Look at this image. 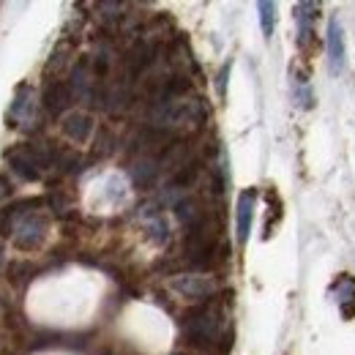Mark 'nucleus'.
Wrapping results in <instances>:
<instances>
[{"instance_id":"18","label":"nucleus","mask_w":355,"mask_h":355,"mask_svg":"<svg viewBox=\"0 0 355 355\" xmlns=\"http://www.w3.org/2000/svg\"><path fill=\"white\" fill-rule=\"evenodd\" d=\"M257 11H260V28H263V36L270 39L273 31H276V6L268 3V0H263V3L257 6Z\"/></svg>"},{"instance_id":"17","label":"nucleus","mask_w":355,"mask_h":355,"mask_svg":"<svg viewBox=\"0 0 355 355\" xmlns=\"http://www.w3.org/2000/svg\"><path fill=\"white\" fill-rule=\"evenodd\" d=\"M293 11H295V22H298V28H311V22L320 17V3L304 0V3H298Z\"/></svg>"},{"instance_id":"16","label":"nucleus","mask_w":355,"mask_h":355,"mask_svg":"<svg viewBox=\"0 0 355 355\" xmlns=\"http://www.w3.org/2000/svg\"><path fill=\"white\" fill-rule=\"evenodd\" d=\"M298 52L304 55V58H311V55H317V49H320V39H317V33H314V28H298Z\"/></svg>"},{"instance_id":"1","label":"nucleus","mask_w":355,"mask_h":355,"mask_svg":"<svg viewBox=\"0 0 355 355\" xmlns=\"http://www.w3.org/2000/svg\"><path fill=\"white\" fill-rule=\"evenodd\" d=\"M183 331H186L189 347L214 350L216 345H222V339L227 336V331H224L222 304H219L216 298H211V301H205L202 306H194V309L186 314Z\"/></svg>"},{"instance_id":"21","label":"nucleus","mask_w":355,"mask_h":355,"mask_svg":"<svg viewBox=\"0 0 355 355\" xmlns=\"http://www.w3.org/2000/svg\"><path fill=\"white\" fill-rule=\"evenodd\" d=\"M227 74H230V63H227L222 71H219V85H216V88H219V93H222V96H224V88H227Z\"/></svg>"},{"instance_id":"9","label":"nucleus","mask_w":355,"mask_h":355,"mask_svg":"<svg viewBox=\"0 0 355 355\" xmlns=\"http://www.w3.org/2000/svg\"><path fill=\"white\" fill-rule=\"evenodd\" d=\"M93 129H96V121H93V115L85 112V110H71L66 118H60V132H63V137L71 139V142H77V145L88 142Z\"/></svg>"},{"instance_id":"7","label":"nucleus","mask_w":355,"mask_h":355,"mask_svg":"<svg viewBox=\"0 0 355 355\" xmlns=\"http://www.w3.org/2000/svg\"><path fill=\"white\" fill-rule=\"evenodd\" d=\"M156 58H159V44L156 42H148V39H139V42H134L126 49L123 66H126L129 77H142V74L150 71V66L156 63Z\"/></svg>"},{"instance_id":"15","label":"nucleus","mask_w":355,"mask_h":355,"mask_svg":"<svg viewBox=\"0 0 355 355\" xmlns=\"http://www.w3.org/2000/svg\"><path fill=\"white\" fill-rule=\"evenodd\" d=\"M293 98L301 110H311L314 107V93H311L309 83H306V74H298L293 80Z\"/></svg>"},{"instance_id":"13","label":"nucleus","mask_w":355,"mask_h":355,"mask_svg":"<svg viewBox=\"0 0 355 355\" xmlns=\"http://www.w3.org/2000/svg\"><path fill=\"white\" fill-rule=\"evenodd\" d=\"M159 175H162V167H159L156 159L139 156L132 167H129V178H132V183L137 189H150V186L159 180Z\"/></svg>"},{"instance_id":"2","label":"nucleus","mask_w":355,"mask_h":355,"mask_svg":"<svg viewBox=\"0 0 355 355\" xmlns=\"http://www.w3.org/2000/svg\"><path fill=\"white\" fill-rule=\"evenodd\" d=\"M150 118H153L156 129L175 134L178 129H202L205 121H208V110H205L202 98L180 96V98H170V101L153 104Z\"/></svg>"},{"instance_id":"20","label":"nucleus","mask_w":355,"mask_h":355,"mask_svg":"<svg viewBox=\"0 0 355 355\" xmlns=\"http://www.w3.org/2000/svg\"><path fill=\"white\" fill-rule=\"evenodd\" d=\"M11 194H14V183L8 180V175H6V173H0V205H3V202H6Z\"/></svg>"},{"instance_id":"5","label":"nucleus","mask_w":355,"mask_h":355,"mask_svg":"<svg viewBox=\"0 0 355 355\" xmlns=\"http://www.w3.org/2000/svg\"><path fill=\"white\" fill-rule=\"evenodd\" d=\"M170 287H173L175 293H180L183 298H191V301H211L214 293H216V282H214V276H208V273H197V270L173 276V279H170Z\"/></svg>"},{"instance_id":"19","label":"nucleus","mask_w":355,"mask_h":355,"mask_svg":"<svg viewBox=\"0 0 355 355\" xmlns=\"http://www.w3.org/2000/svg\"><path fill=\"white\" fill-rule=\"evenodd\" d=\"M6 276L11 279V284L28 282V279H31V263H11L8 270H6Z\"/></svg>"},{"instance_id":"11","label":"nucleus","mask_w":355,"mask_h":355,"mask_svg":"<svg viewBox=\"0 0 355 355\" xmlns=\"http://www.w3.org/2000/svg\"><path fill=\"white\" fill-rule=\"evenodd\" d=\"M71 58H74V42H69V39H60V42H58V46L52 49L49 60H46L44 77L60 80V74H63V71L71 66Z\"/></svg>"},{"instance_id":"3","label":"nucleus","mask_w":355,"mask_h":355,"mask_svg":"<svg viewBox=\"0 0 355 355\" xmlns=\"http://www.w3.org/2000/svg\"><path fill=\"white\" fill-rule=\"evenodd\" d=\"M46 232H49V219H46L42 211H33L28 216H22L17 227H14V235H11V243L14 249L31 254V252H39L44 246Z\"/></svg>"},{"instance_id":"14","label":"nucleus","mask_w":355,"mask_h":355,"mask_svg":"<svg viewBox=\"0 0 355 355\" xmlns=\"http://www.w3.org/2000/svg\"><path fill=\"white\" fill-rule=\"evenodd\" d=\"M145 232L150 235L153 243H167V241H170V227H167L164 216H162L159 211H150V214L145 216Z\"/></svg>"},{"instance_id":"12","label":"nucleus","mask_w":355,"mask_h":355,"mask_svg":"<svg viewBox=\"0 0 355 355\" xmlns=\"http://www.w3.org/2000/svg\"><path fill=\"white\" fill-rule=\"evenodd\" d=\"M331 293H336V304L342 309V317L345 320H353L355 317V279L350 273H342L336 276Z\"/></svg>"},{"instance_id":"10","label":"nucleus","mask_w":355,"mask_h":355,"mask_svg":"<svg viewBox=\"0 0 355 355\" xmlns=\"http://www.w3.org/2000/svg\"><path fill=\"white\" fill-rule=\"evenodd\" d=\"M254 202H257V189H243L238 197V208H235V224H238V243L249 241L252 222H254Z\"/></svg>"},{"instance_id":"22","label":"nucleus","mask_w":355,"mask_h":355,"mask_svg":"<svg viewBox=\"0 0 355 355\" xmlns=\"http://www.w3.org/2000/svg\"><path fill=\"white\" fill-rule=\"evenodd\" d=\"M0 268H3V243H0Z\"/></svg>"},{"instance_id":"4","label":"nucleus","mask_w":355,"mask_h":355,"mask_svg":"<svg viewBox=\"0 0 355 355\" xmlns=\"http://www.w3.org/2000/svg\"><path fill=\"white\" fill-rule=\"evenodd\" d=\"M36 121V93L28 83H19L14 88V98L6 112V126L8 129H28Z\"/></svg>"},{"instance_id":"8","label":"nucleus","mask_w":355,"mask_h":355,"mask_svg":"<svg viewBox=\"0 0 355 355\" xmlns=\"http://www.w3.org/2000/svg\"><path fill=\"white\" fill-rule=\"evenodd\" d=\"M325 46H328V66H331V74H342L345 66H347V44H345V31H342V22L336 17L328 19V31H325Z\"/></svg>"},{"instance_id":"6","label":"nucleus","mask_w":355,"mask_h":355,"mask_svg":"<svg viewBox=\"0 0 355 355\" xmlns=\"http://www.w3.org/2000/svg\"><path fill=\"white\" fill-rule=\"evenodd\" d=\"M71 104H74V90H71L69 83H63V80L46 83L44 93H42V107H44L46 115L66 118L71 112Z\"/></svg>"}]
</instances>
